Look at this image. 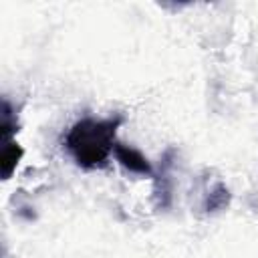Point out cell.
Here are the masks:
<instances>
[{
	"label": "cell",
	"mask_w": 258,
	"mask_h": 258,
	"mask_svg": "<svg viewBox=\"0 0 258 258\" xmlns=\"http://www.w3.org/2000/svg\"><path fill=\"white\" fill-rule=\"evenodd\" d=\"M173 149H167L161 161V173L155 181V196H157V206L159 208H167L171 202V179H169V171L173 165Z\"/></svg>",
	"instance_id": "3"
},
{
	"label": "cell",
	"mask_w": 258,
	"mask_h": 258,
	"mask_svg": "<svg viewBox=\"0 0 258 258\" xmlns=\"http://www.w3.org/2000/svg\"><path fill=\"white\" fill-rule=\"evenodd\" d=\"M228 202H230V191H228V187H226L222 181H216V183L210 187L208 196H206L204 210H206V212H218V210L226 208Z\"/></svg>",
	"instance_id": "5"
},
{
	"label": "cell",
	"mask_w": 258,
	"mask_h": 258,
	"mask_svg": "<svg viewBox=\"0 0 258 258\" xmlns=\"http://www.w3.org/2000/svg\"><path fill=\"white\" fill-rule=\"evenodd\" d=\"M20 157H22V147L12 139L4 141V147H2V175H4V179H8L12 175Z\"/></svg>",
	"instance_id": "4"
},
{
	"label": "cell",
	"mask_w": 258,
	"mask_h": 258,
	"mask_svg": "<svg viewBox=\"0 0 258 258\" xmlns=\"http://www.w3.org/2000/svg\"><path fill=\"white\" fill-rule=\"evenodd\" d=\"M121 121V115L107 119H79L64 137V147L77 165L85 169L103 167L117 145V129Z\"/></svg>",
	"instance_id": "1"
},
{
	"label": "cell",
	"mask_w": 258,
	"mask_h": 258,
	"mask_svg": "<svg viewBox=\"0 0 258 258\" xmlns=\"http://www.w3.org/2000/svg\"><path fill=\"white\" fill-rule=\"evenodd\" d=\"M113 155H115V159H117L125 169H129L131 173H137V175H153V167H151V163L147 161V157H145L141 151L133 149V147L123 145V143L117 141V145H115V149H113Z\"/></svg>",
	"instance_id": "2"
}]
</instances>
